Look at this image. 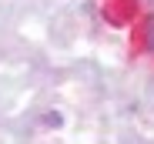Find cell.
Returning <instances> with one entry per match:
<instances>
[]
</instances>
